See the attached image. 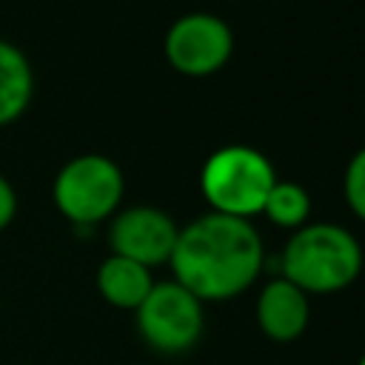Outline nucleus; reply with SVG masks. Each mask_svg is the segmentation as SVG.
<instances>
[{"mask_svg": "<svg viewBox=\"0 0 365 365\" xmlns=\"http://www.w3.org/2000/svg\"><path fill=\"white\" fill-rule=\"evenodd\" d=\"M168 265L194 297L220 302L257 282L265 268V248L251 220L205 211L180 228Z\"/></svg>", "mask_w": 365, "mask_h": 365, "instance_id": "nucleus-1", "label": "nucleus"}, {"mask_svg": "<svg viewBox=\"0 0 365 365\" xmlns=\"http://www.w3.org/2000/svg\"><path fill=\"white\" fill-rule=\"evenodd\" d=\"M362 265L359 240L336 222H305L288 237L279 254V277L291 279L308 297L345 291L356 282Z\"/></svg>", "mask_w": 365, "mask_h": 365, "instance_id": "nucleus-2", "label": "nucleus"}, {"mask_svg": "<svg viewBox=\"0 0 365 365\" xmlns=\"http://www.w3.org/2000/svg\"><path fill=\"white\" fill-rule=\"evenodd\" d=\"M277 182L274 163L254 145H220L211 151L200 171V191L208 211L251 220L262 214L265 197Z\"/></svg>", "mask_w": 365, "mask_h": 365, "instance_id": "nucleus-3", "label": "nucleus"}, {"mask_svg": "<svg viewBox=\"0 0 365 365\" xmlns=\"http://www.w3.org/2000/svg\"><path fill=\"white\" fill-rule=\"evenodd\" d=\"M125 194V177L120 165L106 154H77L60 171L51 182V200L57 211L80 231L100 225L103 220H111L120 211Z\"/></svg>", "mask_w": 365, "mask_h": 365, "instance_id": "nucleus-4", "label": "nucleus"}, {"mask_svg": "<svg viewBox=\"0 0 365 365\" xmlns=\"http://www.w3.org/2000/svg\"><path fill=\"white\" fill-rule=\"evenodd\" d=\"M205 302L182 288L177 279L154 282L148 297L137 305V331L157 354H185L205 331Z\"/></svg>", "mask_w": 365, "mask_h": 365, "instance_id": "nucleus-5", "label": "nucleus"}, {"mask_svg": "<svg viewBox=\"0 0 365 365\" xmlns=\"http://www.w3.org/2000/svg\"><path fill=\"white\" fill-rule=\"evenodd\" d=\"M163 51L174 71L185 77H208L231 60L234 31L211 11H188L165 31Z\"/></svg>", "mask_w": 365, "mask_h": 365, "instance_id": "nucleus-6", "label": "nucleus"}, {"mask_svg": "<svg viewBox=\"0 0 365 365\" xmlns=\"http://www.w3.org/2000/svg\"><path fill=\"white\" fill-rule=\"evenodd\" d=\"M180 225L174 217L154 205H131L120 208L108 225L111 254L128 257L145 268L165 265L171 259Z\"/></svg>", "mask_w": 365, "mask_h": 365, "instance_id": "nucleus-7", "label": "nucleus"}, {"mask_svg": "<svg viewBox=\"0 0 365 365\" xmlns=\"http://www.w3.org/2000/svg\"><path fill=\"white\" fill-rule=\"evenodd\" d=\"M311 319L308 294L285 277L268 279L257 294V325L271 342H294Z\"/></svg>", "mask_w": 365, "mask_h": 365, "instance_id": "nucleus-8", "label": "nucleus"}, {"mask_svg": "<svg viewBox=\"0 0 365 365\" xmlns=\"http://www.w3.org/2000/svg\"><path fill=\"white\" fill-rule=\"evenodd\" d=\"M97 291L100 297L114 305V308H125V311H137V305L148 297L151 285H154V277H151V268L128 259V257H120V254H108L100 268H97Z\"/></svg>", "mask_w": 365, "mask_h": 365, "instance_id": "nucleus-9", "label": "nucleus"}, {"mask_svg": "<svg viewBox=\"0 0 365 365\" xmlns=\"http://www.w3.org/2000/svg\"><path fill=\"white\" fill-rule=\"evenodd\" d=\"M34 100V68L26 51L0 37V128L17 123Z\"/></svg>", "mask_w": 365, "mask_h": 365, "instance_id": "nucleus-10", "label": "nucleus"}, {"mask_svg": "<svg viewBox=\"0 0 365 365\" xmlns=\"http://www.w3.org/2000/svg\"><path fill=\"white\" fill-rule=\"evenodd\" d=\"M262 214L268 217V222H274L277 228L285 231H297L308 222L311 217V194L291 180H277L274 188L265 197Z\"/></svg>", "mask_w": 365, "mask_h": 365, "instance_id": "nucleus-11", "label": "nucleus"}, {"mask_svg": "<svg viewBox=\"0 0 365 365\" xmlns=\"http://www.w3.org/2000/svg\"><path fill=\"white\" fill-rule=\"evenodd\" d=\"M342 194L348 208L365 222V145L348 160V168L342 177Z\"/></svg>", "mask_w": 365, "mask_h": 365, "instance_id": "nucleus-12", "label": "nucleus"}, {"mask_svg": "<svg viewBox=\"0 0 365 365\" xmlns=\"http://www.w3.org/2000/svg\"><path fill=\"white\" fill-rule=\"evenodd\" d=\"M14 217H17V191L9 182V177L0 174V231L9 228Z\"/></svg>", "mask_w": 365, "mask_h": 365, "instance_id": "nucleus-13", "label": "nucleus"}, {"mask_svg": "<svg viewBox=\"0 0 365 365\" xmlns=\"http://www.w3.org/2000/svg\"><path fill=\"white\" fill-rule=\"evenodd\" d=\"M356 365H365V351H362V356H359V362Z\"/></svg>", "mask_w": 365, "mask_h": 365, "instance_id": "nucleus-14", "label": "nucleus"}]
</instances>
